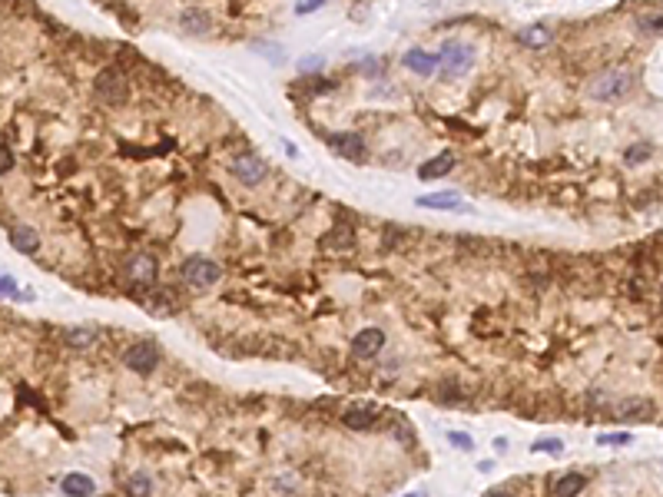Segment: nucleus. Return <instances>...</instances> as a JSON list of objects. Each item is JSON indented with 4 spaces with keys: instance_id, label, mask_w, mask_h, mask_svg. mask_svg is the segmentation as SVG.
<instances>
[{
    "instance_id": "1",
    "label": "nucleus",
    "mask_w": 663,
    "mask_h": 497,
    "mask_svg": "<svg viewBox=\"0 0 663 497\" xmlns=\"http://www.w3.org/2000/svg\"><path fill=\"white\" fill-rule=\"evenodd\" d=\"M471 67H474V50L468 43H458V40L442 43V50H438V70H442L444 80L464 77Z\"/></svg>"
},
{
    "instance_id": "30",
    "label": "nucleus",
    "mask_w": 663,
    "mask_h": 497,
    "mask_svg": "<svg viewBox=\"0 0 663 497\" xmlns=\"http://www.w3.org/2000/svg\"><path fill=\"white\" fill-rule=\"evenodd\" d=\"M322 4H325V0H302V4H298V14H312V10H315V7H322Z\"/></svg>"
},
{
    "instance_id": "8",
    "label": "nucleus",
    "mask_w": 663,
    "mask_h": 497,
    "mask_svg": "<svg viewBox=\"0 0 663 497\" xmlns=\"http://www.w3.org/2000/svg\"><path fill=\"white\" fill-rule=\"evenodd\" d=\"M328 146H332V153L345 156V159H365V140L358 133H332L328 136Z\"/></svg>"
},
{
    "instance_id": "33",
    "label": "nucleus",
    "mask_w": 663,
    "mask_h": 497,
    "mask_svg": "<svg viewBox=\"0 0 663 497\" xmlns=\"http://www.w3.org/2000/svg\"><path fill=\"white\" fill-rule=\"evenodd\" d=\"M404 497H422V494H404Z\"/></svg>"
},
{
    "instance_id": "4",
    "label": "nucleus",
    "mask_w": 663,
    "mask_h": 497,
    "mask_svg": "<svg viewBox=\"0 0 663 497\" xmlns=\"http://www.w3.org/2000/svg\"><path fill=\"white\" fill-rule=\"evenodd\" d=\"M179 276H183V282L192 288H212L222 278V268L216 266L209 256H189L183 262V268H179Z\"/></svg>"
},
{
    "instance_id": "25",
    "label": "nucleus",
    "mask_w": 663,
    "mask_h": 497,
    "mask_svg": "<svg viewBox=\"0 0 663 497\" xmlns=\"http://www.w3.org/2000/svg\"><path fill=\"white\" fill-rule=\"evenodd\" d=\"M637 27L644 30V33H663V17H640Z\"/></svg>"
},
{
    "instance_id": "5",
    "label": "nucleus",
    "mask_w": 663,
    "mask_h": 497,
    "mask_svg": "<svg viewBox=\"0 0 663 497\" xmlns=\"http://www.w3.org/2000/svg\"><path fill=\"white\" fill-rule=\"evenodd\" d=\"M123 365L130 368V372L136 375H153L156 365H160V348H156L153 342H136L126 348L123 355Z\"/></svg>"
},
{
    "instance_id": "9",
    "label": "nucleus",
    "mask_w": 663,
    "mask_h": 497,
    "mask_svg": "<svg viewBox=\"0 0 663 497\" xmlns=\"http://www.w3.org/2000/svg\"><path fill=\"white\" fill-rule=\"evenodd\" d=\"M385 348V332L382 328H362L352 342V355L355 358H375L378 352Z\"/></svg>"
},
{
    "instance_id": "26",
    "label": "nucleus",
    "mask_w": 663,
    "mask_h": 497,
    "mask_svg": "<svg viewBox=\"0 0 663 497\" xmlns=\"http://www.w3.org/2000/svg\"><path fill=\"white\" fill-rule=\"evenodd\" d=\"M448 441H451L454 448H461V451H471L474 448V441L464 434V431H448Z\"/></svg>"
},
{
    "instance_id": "13",
    "label": "nucleus",
    "mask_w": 663,
    "mask_h": 497,
    "mask_svg": "<svg viewBox=\"0 0 663 497\" xmlns=\"http://www.w3.org/2000/svg\"><path fill=\"white\" fill-rule=\"evenodd\" d=\"M179 23H183L186 33H192V37H199V33H209L212 30V20L206 10L199 7H186L183 14H179Z\"/></svg>"
},
{
    "instance_id": "15",
    "label": "nucleus",
    "mask_w": 663,
    "mask_h": 497,
    "mask_svg": "<svg viewBox=\"0 0 663 497\" xmlns=\"http://www.w3.org/2000/svg\"><path fill=\"white\" fill-rule=\"evenodd\" d=\"M352 246H355V232H352V226H335V229L322 239V248H328V252H348Z\"/></svg>"
},
{
    "instance_id": "21",
    "label": "nucleus",
    "mask_w": 663,
    "mask_h": 497,
    "mask_svg": "<svg viewBox=\"0 0 663 497\" xmlns=\"http://www.w3.org/2000/svg\"><path fill=\"white\" fill-rule=\"evenodd\" d=\"M70 348H87V345L96 342V328H73V332L63 335Z\"/></svg>"
},
{
    "instance_id": "17",
    "label": "nucleus",
    "mask_w": 663,
    "mask_h": 497,
    "mask_svg": "<svg viewBox=\"0 0 663 497\" xmlns=\"http://www.w3.org/2000/svg\"><path fill=\"white\" fill-rule=\"evenodd\" d=\"M451 169H454V156L442 153V156H434V159H428V163L418 169V176H422V179H438V176H448Z\"/></svg>"
},
{
    "instance_id": "11",
    "label": "nucleus",
    "mask_w": 663,
    "mask_h": 497,
    "mask_svg": "<svg viewBox=\"0 0 663 497\" xmlns=\"http://www.w3.org/2000/svg\"><path fill=\"white\" fill-rule=\"evenodd\" d=\"M342 421H345V428H352V431H372L378 424V414H375V408H358V404H352V408H345Z\"/></svg>"
},
{
    "instance_id": "16",
    "label": "nucleus",
    "mask_w": 663,
    "mask_h": 497,
    "mask_svg": "<svg viewBox=\"0 0 663 497\" xmlns=\"http://www.w3.org/2000/svg\"><path fill=\"white\" fill-rule=\"evenodd\" d=\"M60 488H63V494H70V497H93L96 484H93V478H87V474H67V478L60 481Z\"/></svg>"
},
{
    "instance_id": "19",
    "label": "nucleus",
    "mask_w": 663,
    "mask_h": 497,
    "mask_svg": "<svg viewBox=\"0 0 663 497\" xmlns=\"http://www.w3.org/2000/svg\"><path fill=\"white\" fill-rule=\"evenodd\" d=\"M518 40L531 50H541V47H548L550 43V30L548 27H528V30H521L518 33Z\"/></svg>"
},
{
    "instance_id": "10",
    "label": "nucleus",
    "mask_w": 663,
    "mask_h": 497,
    "mask_svg": "<svg viewBox=\"0 0 663 497\" xmlns=\"http://www.w3.org/2000/svg\"><path fill=\"white\" fill-rule=\"evenodd\" d=\"M422 209H451V212H468L458 192H434V196H418Z\"/></svg>"
},
{
    "instance_id": "14",
    "label": "nucleus",
    "mask_w": 663,
    "mask_h": 497,
    "mask_svg": "<svg viewBox=\"0 0 663 497\" xmlns=\"http://www.w3.org/2000/svg\"><path fill=\"white\" fill-rule=\"evenodd\" d=\"M10 246L17 248V252H24V256H30V252L40 248V232L30 229V226H14L10 229Z\"/></svg>"
},
{
    "instance_id": "7",
    "label": "nucleus",
    "mask_w": 663,
    "mask_h": 497,
    "mask_svg": "<svg viewBox=\"0 0 663 497\" xmlns=\"http://www.w3.org/2000/svg\"><path fill=\"white\" fill-rule=\"evenodd\" d=\"M156 276H160V262H156L150 252L130 256V262H126V278H130L133 286H153Z\"/></svg>"
},
{
    "instance_id": "3",
    "label": "nucleus",
    "mask_w": 663,
    "mask_h": 497,
    "mask_svg": "<svg viewBox=\"0 0 663 497\" xmlns=\"http://www.w3.org/2000/svg\"><path fill=\"white\" fill-rule=\"evenodd\" d=\"M630 83H634V77L627 70H604L600 77L590 80V96L600 100V103H617V100L627 96Z\"/></svg>"
},
{
    "instance_id": "29",
    "label": "nucleus",
    "mask_w": 663,
    "mask_h": 497,
    "mask_svg": "<svg viewBox=\"0 0 663 497\" xmlns=\"http://www.w3.org/2000/svg\"><path fill=\"white\" fill-rule=\"evenodd\" d=\"M560 448H564L560 441H534V451H548V454H558Z\"/></svg>"
},
{
    "instance_id": "23",
    "label": "nucleus",
    "mask_w": 663,
    "mask_h": 497,
    "mask_svg": "<svg viewBox=\"0 0 663 497\" xmlns=\"http://www.w3.org/2000/svg\"><path fill=\"white\" fill-rule=\"evenodd\" d=\"M650 156V143H637V146H630L624 153V163L627 166H634V163H640V159H647Z\"/></svg>"
},
{
    "instance_id": "28",
    "label": "nucleus",
    "mask_w": 663,
    "mask_h": 497,
    "mask_svg": "<svg viewBox=\"0 0 663 497\" xmlns=\"http://www.w3.org/2000/svg\"><path fill=\"white\" fill-rule=\"evenodd\" d=\"M7 169H14V153H10L7 146H0V176Z\"/></svg>"
},
{
    "instance_id": "27",
    "label": "nucleus",
    "mask_w": 663,
    "mask_h": 497,
    "mask_svg": "<svg viewBox=\"0 0 663 497\" xmlns=\"http://www.w3.org/2000/svg\"><path fill=\"white\" fill-rule=\"evenodd\" d=\"M0 295H10V298L17 295V282L10 276H0Z\"/></svg>"
},
{
    "instance_id": "2",
    "label": "nucleus",
    "mask_w": 663,
    "mask_h": 497,
    "mask_svg": "<svg viewBox=\"0 0 663 497\" xmlns=\"http://www.w3.org/2000/svg\"><path fill=\"white\" fill-rule=\"evenodd\" d=\"M93 93H96L100 103L120 106V103H126V96H130V80H126V73H120L116 67H106V70L96 73Z\"/></svg>"
},
{
    "instance_id": "18",
    "label": "nucleus",
    "mask_w": 663,
    "mask_h": 497,
    "mask_svg": "<svg viewBox=\"0 0 663 497\" xmlns=\"http://www.w3.org/2000/svg\"><path fill=\"white\" fill-rule=\"evenodd\" d=\"M584 488H587V478L574 471V474H564V478H558V484H554V494H558V497H577Z\"/></svg>"
},
{
    "instance_id": "31",
    "label": "nucleus",
    "mask_w": 663,
    "mask_h": 497,
    "mask_svg": "<svg viewBox=\"0 0 663 497\" xmlns=\"http://www.w3.org/2000/svg\"><path fill=\"white\" fill-rule=\"evenodd\" d=\"M458 398V392H454V384H444L442 392H438V402H454Z\"/></svg>"
},
{
    "instance_id": "12",
    "label": "nucleus",
    "mask_w": 663,
    "mask_h": 497,
    "mask_svg": "<svg viewBox=\"0 0 663 497\" xmlns=\"http://www.w3.org/2000/svg\"><path fill=\"white\" fill-rule=\"evenodd\" d=\"M404 67L412 70V73H418V77H432L434 70H438V57L428 53V50H408L404 53Z\"/></svg>"
},
{
    "instance_id": "20",
    "label": "nucleus",
    "mask_w": 663,
    "mask_h": 497,
    "mask_svg": "<svg viewBox=\"0 0 663 497\" xmlns=\"http://www.w3.org/2000/svg\"><path fill=\"white\" fill-rule=\"evenodd\" d=\"M620 418H634V421L654 418V404H650V402H640V398H634V402L620 404Z\"/></svg>"
},
{
    "instance_id": "24",
    "label": "nucleus",
    "mask_w": 663,
    "mask_h": 497,
    "mask_svg": "<svg viewBox=\"0 0 663 497\" xmlns=\"http://www.w3.org/2000/svg\"><path fill=\"white\" fill-rule=\"evenodd\" d=\"M634 434H624V431H614V434H597V444H630Z\"/></svg>"
},
{
    "instance_id": "22",
    "label": "nucleus",
    "mask_w": 663,
    "mask_h": 497,
    "mask_svg": "<svg viewBox=\"0 0 663 497\" xmlns=\"http://www.w3.org/2000/svg\"><path fill=\"white\" fill-rule=\"evenodd\" d=\"M126 491L133 497H150L153 494V481L146 478V474H133V478L126 481Z\"/></svg>"
},
{
    "instance_id": "32",
    "label": "nucleus",
    "mask_w": 663,
    "mask_h": 497,
    "mask_svg": "<svg viewBox=\"0 0 663 497\" xmlns=\"http://www.w3.org/2000/svg\"><path fill=\"white\" fill-rule=\"evenodd\" d=\"M484 497H514V494H511V491H488Z\"/></svg>"
},
{
    "instance_id": "6",
    "label": "nucleus",
    "mask_w": 663,
    "mask_h": 497,
    "mask_svg": "<svg viewBox=\"0 0 663 497\" xmlns=\"http://www.w3.org/2000/svg\"><path fill=\"white\" fill-rule=\"evenodd\" d=\"M232 176H236L242 186H259V182L269 176V166H266V159H259V156L242 153L232 159Z\"/></svg>"
}]
</instances>
